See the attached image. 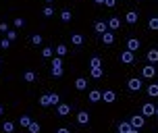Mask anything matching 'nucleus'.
<instances>
[{
	"instance_id": "nucleus-1",
	"label": "nucleus",
	"mask_w": 158,
	"mask_h": 133,
	"mask_svg": "<svg viewBox=\"0 0 158 133\" xmlns=\"http://www.w3.org/2000/svg\"><path fill=\"white\" fill-rule=\"evenodd\" d=\"M143 125H146V117H143V114H135V117H131V127H133V129H142Z\"/></svg>"
},
{
	"instance_id": "nucleus-2",
	"label": "nucleus",
	"mask_w": 158,
	"mask_h": 133,
	"mask_svg": "<svg viewBox=\"0 0 158 133\" xmlns=\"http://www.w3.org/2000/svg\"><path fill=\"white\" fill-rule=\"evenodd\" d=\"M154 75H156V67H154V64H148V67L142 69V77L143 79H152Z\"/></svg>"
},
{
	"instance_id": "nucleus-3",
	"label": "nucleus",
	"mask_w": 158,
	"mask_h": 133,
	"mask_svg": "<svg viewBox=\"0 0 158 133\" xmlns=\"http://www.w3.org/2000/svg\"><path fill=\"white\" fill-rule=\"evenodd\" d=\"M135 58V52H131V50H125V52H121V63L125 64H131Z\"/></svg>"
},
{
	"instance_id": "nucleus-4",
	"label": "nucleus",
	"mask_w": 158,
	"mask_h": 133,
	"mask_svg": "<svg viewBox=\"0 0 158 133\" xmlns=\"http://www.w3.org/2000/svg\"><path fill=\"white\" fill-rule=\"evenodd\" d=\"M127 87H129L131 92H139V89H142V79H137V77L129 79V83H127Z\"/></svg>"
},
{
	"instance_id": "nucleus-5",
	"label": "nucleus",
	"mask_w": 158,
	"mask_h": 133,
	"mask_svg": "<svg viewBox=\"0 0 158 133\" xmlns=\"http://www.w3.org/2000/svg\"><path fill=\"white\" fill-rule=\"evenodd\" d=\"M142 114H143V117H152V114H156V108H154V104L146 102V104L142 106Z\"/></svg>"
},
{
	"instance_id": "nucleus-6",
	"label": "nucleus",
	"mask_w": 158,
	"mask_h": 133,
	"mask_svg": "<svg viewBox=\"0 0 158 133\" xmlns=\"http://www.w3.org/2000/svg\"><path fill=\"white\" fill-rule=\"evenodd\" d=\"M102 100L106 102V104H112V102L117 100V94H114L112 89H108V92H104V94H102Z\"/></svg>"
},
{
	"instance_id": "nucleus-7",
	"label": "nucleus",
	"mask_w": 158,
	"mask_h": 133,
	"mask_svg": "<svg viewBox=\"0 0 158 133\" xmlns=\"http://www.w3.org/2000/svg\"><path fill=\"white\" fill-rule=\"evenodd\" d=\"M77 123L79 125H87V123H89V114H87L85 110H81V112L77 114Z\"/></svg>"
},
{
	"instance_id": "nucleus-8",
	"label": "nucleus",
	"mask_w": 158,
	"mask_h": 133,
	"mask_svg": "<svg viewBox=\"0 0 158 133\" xmlns=\"http://www.w3.org/2000/svg\"><path fill=\"white\" fill-rule=\"evenodd\" d=\"M137 19H139V17H137V13H135V10H129V13H127L125 15V21L129 25H133V23H137Z\"/></svg>"
},
{
	"instance_id": "nucleus-9",
	"label": "nucleus",
	"mask_w": 158,
	"mask_h": 133,
	"mask_svg": "<svg viewBox=\"0 0 158 133\" xmlns=\"http://www.w3.org/2000/svg\"><path fill=\"white\" fill-rule=\"evenodd\" d=\"M131 129H133V127H131V121H129V123H127V121H121V123H118V133H129Z\"/></svg>"
},
{
	"instance_id": "nucleus-10",
	"label": "nucleus",
	"mask_w": 158,
	"mask_h": 133,
	"mask_svg": "<svg viewBox=\"0 0 158 133\" xmlns=\"http://www.w3.org/2000/svg\"><path fill=\"white\" fill-rule=\"evenodd\" d=\"M94 29H96V33H106V29H108V23H104V21H98V23L94 25Z\"/></svg>"
},
{
	"instance_id": "nucleus-11",
	"label": "nucleus",
	"mask_w": 158,
	"mask_h": 133,
	"mask_svg": "<svg viewBox=\"0 0 158 133\" xmlns=\"http://www.w3.org/2000/svg\"><path fill=\"white\" fill-rule=\"evenodd\" d=\"M137 48H139V39H137V38H131L129 42H127V50H131V52H135Z\"/></svg>"
},
{
	"instance_id": "nucleus-12",
	"label": "nucleus",
	"mask_w": 158,
	"mask_h": 133,
	"mask_svg": "<svg viewBox=\"0 0 158 133\" xmlns=\"http://www.w3.org/2000/svg\"><path fill=\"white\" fill-rule=\"evenodd\" d=\"M69 112H71V106L69 104H58V114L60 117H67Z\"/></svg>"
},
{
	"instance_id": "nucleus-13",
	"label": "nucleus",
	"mask_w": 158,
	"mask_h": 133,
	"mask_svg": "<svg viewBox=\"0 0 158 133\" xmlns=\"http://www.w3.org/2000/svg\"><path fill=\"white\" fill-rule=\"evenodd\" d=\"M52 104V100H50V94H44V96H40V106H50Z\"/></svg>"
},
{
	"instance_id": "nucleus-14",
	"label": "nucleus",
	"mask_w": 158,
	"mask_h": 133,
	"mask_svg": "<svg viewBox=\"0 0 158 133\" xmlns=\"http://www.w3.org/2000/svg\"><path fill=\"white\" fill-rule=\"evenodd\" d=\"M100 100H102V92H98V89L89 92V102H100Z\"/></svg>"
},
{
	"instance_id": "nucleus-15",
	"label": "nucleus",
	"mask_w": 158,
	"mask_h": 133,
	"mask_svg": "<svg viewBox=\"0 0 158 133\" xmlns=\"http://www.w3.org/2000/svg\"><path fill=\"white\" fill-rule=\"evenodd\" d=\"M71 42L75 44V46H81V44H83V35H81V33H73V35H71Z\"/></svg>"
},
{
	"instance_id": "nucleus-16",
	"label": "nucleus",
	"mask_w": 158,
	"mask_h": 133,
	"mask_svg": "<svg viewBox=\"0 0 158 133\" xmlns=\"http://www.w3.org/2000/svg\"><path fill=\"white\" fill-rule=\"evenodd\" d=\"M108 27H110V29H118V27H121V19H118V17H112L110 21H108Z\"/></svg>"
},
{
	"instance_id": "nucleus-17",
	"label": "nucleus",
	"mask_w": 158,
	"mask_h": 133,
	"mask_svg": "<svg viewBox=\"0 0 158 133\" xmlns=\"http://www.w3.org/2000/svg\"><path fill=\"white\" fill-rule=\"evenodd\" d=\"M148 60L150 63H158V50L156 48H152L150 52H148Z\"/></svg>"
},
{
	"instance_id": "nucleus-18",
	"label": "nucleus",
	"mask_w": 158,
	"mask_h": 133,
	"mask_svg": "<svg viewBox=\"0 0 158 133\" xmlns=\"http://www.w3.org/2000/svg\"><path fill=\"white\" fill-rule=\"evenodd\" d=\"M42 56H44V58H54V50H52V48H42Z\"/></svg>"
},
{
	"instance_id": "nucleus-19",
	"label": "nucleus",
	"mask_w": 158,
	"mask_h": 133,
	"mask_svg": "<svg viewBox=\"0 0 158 133\" xmlns=\"http://www.w3.org/2000/svg\"><path fill=\"white\" fill-rule=\"evenodd\" d=\"M102 39H104V44H106V46H110L112 42H114V35H112V33H102Z\"/></svg>"
},
{
	"instance_id": "nucleus-20",
	"label": "nucleus",
	"mask_w": 158,
	"mask_h": 133,
	"mask_svg": "<svg viewBox=\"0 0 158 133\" xmlns=\"http://www.w3.org/2000/svg\"><path fill=\"white\" fill-rule=\"evenodd\" d=\"M75 87H77V89H85V87H87V81H85V77H79L77 81H75Z\"/></svg>"
},
{
	"instance_id": "nucleus-21",
	"label": "nucleus",
	"mask_w": 158,
	"mask_h": 133,
	"mask_svg": "<svg viewBox=\"0 0 158 133\" xmlns=\"http://www.w3.org/2000/svg\"><path fill=\"white\" fill-rule=\"evenodd\" d=\"M148 94H150L152 98H158V83H152V85L148 87Z\"/></svg>"
},
{
	"instance_id": "nucleus-22",
	"label": "nucleus",
	"mask_w": 158,
	"mask_h": 133,
	"mask_svg": "<svg viewBox=\"0 0 158 133\" xmlns=\"http://www.w3.org/2000/svg\"><path fill=\"white\" fill-rule=\"evenodd\" d=\"M23 79L27 81V83H33V81H35V73H33V71H27V73L23 75Z\"/></svg>"
},
{
	"instance_id": "nucleus-23",
	"label": "nucleus",
	"mask_w": 158,
	"mask_h": 133,
	"mask_svg": "<svg viewBox=\"0 0 158 133\" xmlns=\"http://www.w3.org/2000/svg\"><path fill=\"white\" fill-rule=\"evenodd\" d=\"M67 52H69V50H67L64 44H58V46H56V56H64Z\"/></svg>"
},
{
	"instance_id": "nucleus-24",
	"label": "nucleus",
	"mask_w": 158,
	"mask_h": 133,
	"mask_svg": "<svg viewBox=\"0 0 158 133\" xmlns=\"http://www.w3.org/2000/svg\"><path fill=\"white\" fill-rule=\"evenodd\" d=\"M102 73H104L102 67H94V69H92V77H94V79H100V77H102Z\"/></svg>"
},
{
	"instance_id": "nucleus-25",
	"label": "nucleus",
	"mask_w": 158,
	"mask_h": 133,
	"mask_svg": "<svg viewBox=\"0 0 158 133\" xmlns=\"http://www.w3.org/2000/svg\"><path fill=\"white\" fill-rule=\"evenodd\" d=\"M148 27H150L152 31H158V17H152L150 23H148Z\"/></svg>"
},
{
	"instance_id": "nucleus-26",
	"label": "nucleus",
	"mask_w": 158,
	"mask_h": 133,
	"mask_svg": "<svg viewBox=\"0 0 158 133\" xmlns=\"http://www.w3.org/2000/svg\"><path fill=\"white\" fill-rule=\"evenodd\" d=\"M71 10H63V13H60V19H63L64 23H69V21H71Z\"/></svg>"
},
{
	"instance_id": "nucleus-27",
	"label": "nucleus",
	"mask_w": 158,
	"mask_h": 133,
	"mask_svg": "<svg viewBox=\"0 0 158 133\" xmlns=\"http://www.w3.org/2000/svg\"><path fill=\"white\" fill-rule=\"evenodd\" d=\"M29 129V133H40V123H35V121H31V125L27 127Z\"/></svg>"
},
{
	"instance_id": "nucleus-28",
	"label": "nucleus",
	"mask_w": 158,
	"mask_h": 133,
	"mask_svg": "<svg viewBox=\"0 0 158 133\" xmlns=\"http://www.w3.org/2000/svg\"><path fill=\"white\" fill-rule=\"evenodd\" d=\"M13 129H15V123L6 121V123H4V133H13Z\"/></svg>"
},
{
	"instance_id": "nucleus-29",
	"label": "nucleus",
	"mask_w": 158,
	"mask_h": 133,
	"mask_svg": "<svg viewBox=\"0 0 158 133\" xmlns=\"http://www.w3.org/2000/svg\"><path fill=\"white\" fill-rule=\"evenodd\" d=\"M52 75L54 77H63V67H52Z\"/></svg>"
},
{
	"instance_id": "nucleus-30",
	"label": "nucleus",
	"mask_w": 158,
	"mask_h": 133,
	"mask_svg": "<svg viewBox=\"0 0 158 133\" xmlns=\"http://www.w3.org/2000/svg\"><path fill=\"white\" fill-rule=\"evenodd\" d=\"M89 67H92V69H94V67H102V63H100V58H98V56H94V58L89 60Z\"/></svg>"
},
{
	"instance_id": "nucleus-31",
	"label": "nucleus",
	"mask_w": 158,
	"mask_h": 133,
	"mask_svg": "<svg viewBox=\"0 0 158 133\" xmlns=\"http://www.w3.org/2000/svg\"><path fill=\"white\" fill-rule=\"evenodd\" d=\"M50 100H52V104H60V96L56 94V92H52L50 94Z\"/></svg>"
},
{
	"instance_id": "nucleus-32",
	"label": "nucleus",
	"mask_w": 158,
	"mask_h": 133,
	"mask_svg": "<svg viewBox=\"0 0 158 133\" xmlns=\"http://www.w3.org/2000/svg\"><path fill=\"white\" fill-rule=\"evenodd\" d=\"M6 38L10 39V42H15V39H17V31H15V29H8V31H6Z\"/></svg>"
},
{
	"instance_id": "nucleus-33",
	"label": "nucleus",
	"mask_w": 158,
	"mask_h": 133,
	"mask_svg": "<svg viewBox=\"0 0 158 133\" xmlns=\"http://www.w3.org/2000/svg\"><path fill=\"white\" fill-rule=\"evenodd\" d=\"M52 67H63V58L60 56H54L52 58Z\"/></svg>"
},
{
	"instance_id": "nucleus-34",
	"label": "nucleus",
	"mask_w": 158,
	"mask_h": 133,
	"mask_svg": "<svg viewBox=\"0 0 158 133\" xmlns=\"http://www.w3.org/2000/svg\"><path fill=\"white\" fill-rule=\"evenodd\" d=\"M31 125V118L29 117H21V127H29Z\"/></svg>"
},
{
	"instance_id": "nucleus-35",
	"label": "nucleus",
	"mask_w": 158,
	"mask_h": 133,
	"mask_svg": "<svg viewBox=\"0 0 158 133\" xmlns=\"http://www.w3.org/2000/svg\"><path fill=\"white\" fill-rule=\"evenodd\" d=\"M31 42L35 44V46H40V44H42V35H40V33H35V35H31Z\"/></svg>"
},
{
	"instance_id": "nucleus-36",
	"label": "nucleus",
	"mask_w": 158,
	"mask_h": 133,
	"mask_svg": "<svg viewBox=\"0 0 158 133\" xmlns=\"http://www.w3.org/2000/svg\"><path fill=\"white\" fill-rule=\"evenodd\" d=\"M52 15H54V8H52V6L44 8V17H52Z\"/></svg>"
},
{
	"instance_id": "nucleus-37",
	"label": "nucleus",
	"mask_w": 158,
	"mask_h": 133,
	"mask_svg": "<svg viewBox=\"0 0 158 133\" xmlns=\"http://www.w3.org/2000/svg\"><path fill=\"white\" fill-rule=\"evenodd\" d=\"M8 46H10V39H8V38H4L2 42H0V48H4V50H6Z\"/></svg>"
},
{
	"instance_id": "nucleus-38",
	"label": "nucleus",
	"mask_w": 158,
	"mask_h": 133,
	"mask_svg": "<svg viewBox=\"0 0 158 133\" xmlns=\"http://www.w3.org/2000/svg\"><path fill=\"white\" fill-rule=\"evenodd\" d=\"M13 23H15V27H23V23H25V21L21 19V17H17V19L13 21Z\"/></svg>"
},
{
	"instance_id": "nucleus-39",
	"label": "nucleus",
	"mask_w": 158,
	"mask_h": 133,
	"mask_svg": "<svg viewBox=\"0 0 158 133\" xmlns=\"http://www.w3.org/2000/svg\"><path fill=\"white\" fill-rule=\"evenodd\" d=\"M104 4H106V6H108V8H114V4H117V0H106Z\"/></svg>"
},
{
	"instance_id": "nucleus-40",
	"label": "nucleus",
	"mask_w": 158,
	"mask_h": 133,
	"mask_svg": "<svg viewBox=\"0 0 158 133\" xmlns=\"http://www.w3.org/2000/svg\"><path fill=\"white\" fill-rule=\"evenodd\" d=\"M0 31H8V23H6V21L0 23Z\"/></svg>"
},
{
	"instance_id": "nucleus-41",
	"label": "nucleus",
	"mask_w": 158,
	"mask_h": 133,
	"mask_svg": "<svg viewBox=\"0 0 158 133\" xmlns=\"http://www.w3.org/2000/svg\"><path fill=\"white\" fill-rule=\"evenodd\" d=\"M56 133H71V131H69L67 127H60V129H58V131H56Z\"/></svg>"
},
{
	"instance_id": "nucleus-42",
	"label": "nucleus",
	"mask_w": 158,
	"mask_h": 133,
	"mask_svg": "<svg viewBox=\"0 0 158 133\" xmlns=\"http://www.w3.org/2000/svg\"><path fill=\"white\" fill-rule=\"evenodd\" d=\"M96 4H104V2H106V0H94Z\"/></svg>"
},
{
	"instance_id": "nucleus-43",
	"label": "nucleus",
	"mask_w": 158,
	"mask_h": 133,
	"mask_svg": "<svg viewBox=\"0 0 158 133\" xmlns=\"http://www.w3.org/2000/svg\"><path fill=\"white\" fill-rule=\"evenodd\" d=\"M129 133H139V129H131V131H129Z\"/></svg>"
},
{
	"instance_id": "nucleus-44",
	"label": "nucleus",
	"mask_w": 158,
	"mask_h": 133,
	"mask_svg": "<svg viewBox=\"0 0 158 133\" xmlns=\"http://www.w3.org/2000/svg\"><path fill=\"white\" fill-rule=\"evenodd\" d=\"M2 112H4V108H2V106H0V114H2Z\"/></svg>"
},
{
	"instance_id": "nucleus-45",
	"label": "nucleus",
	"mask_w": 158,
	"mask_h": 133,
	"mask_svg": "<svg viewBox=\"0 0 158 133\" xmlns=\"http://www.w3.org/2000/svg\"><path fill=\"white\" fill-rule=\"evenodd\" d=\"M46 2H54V0H46Z\"/></svg>"
},
{
	"instance_id": "nucleus-46",
	"label": "nucleus",
	"mask_w": 158,
	"mask_h": 133,
	"mask_svg": "<svg viewBox=\"0 0 158 133\" xmlns=\"http://www.w3.org/2000/svg\"><path fill=\"white\" fill-rule=\"evenodd\" d=\"M156 117H158V108H156Z\"/></svg>"
}]
</instances>
